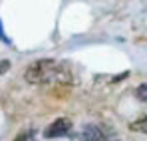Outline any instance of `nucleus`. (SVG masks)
I'll return each mask as SVG.
<instances>
[{
  "label": "nucleus",
  "instance_id": "f257e3e1",
  "mask_svg": "<svg viewBox=\"0 0 147 141\" xmlns=\"http://www.w3.org/2000/svg\"><path fill=\"white\" fill-rule=\"evenodd\" d=\"M28 84H50V82H62V84H70L72 76L68 70V64H60L56 60H38L34 64H30V68L24 74Z\"/></svg>",
  "mask_w": 147,
  "mask_h": 141
},
{
  "label": "nucleus",
  "instance_id": "f03ea898",
  "mask_svg": "<svg viewBox=\"0 0 147 141\" xmlns=\"http://www.w3.org/2000/svg\"><path fill=\"white\" fill-rule=\"evenodd\" d=\"M72 131V119L68 117H58L56 121H52L46 131H44V137L46 139H58V137H64Z\"/></svg>",
  "mask_w": 147,
  "mask_h": 141
},
{
  "label": "nucleus",
  "instance_id": "7ed1b4c3",
  "mask_svg": "<svg viewBox=\"0 0 147 141\" xmlns=\"http://www.w3.org/2000/svg\"><path fill=\"white\" fill-rule=\"evenodd\" d=\"M82 141H103V133L98 125H86L82 131Z\"/></svg>",
  "mask_w": 147,
  "mask_h": 141
},
{
  "label": "nucleus",
  "instance_id": "20e7f679",
  "mask_svg": "<svg viewBox=\"0 0 147 141\" xmlns=\"http://www.w3.org/2000/svg\"><path fill=\"white\" fill-rule=\"evenodd\" d=\"M129 129L147 135V117H139V119H135V121H131V123H129Z\"/></svg>",
  "mask_w": 147,
  "mask_h": 141
},
{
  "label": "nucleus",
  "instance_id": "39448f33",
  "mask_svg": "<svg viewBox=\"0 0 147 141\" xmlns=\"http://www.w3.org/2000/svg\"><path fill=\"white\" fill-rule=\"evenodd\" d=\"M135 97H137L139 101H147V82L141 84V86L135 90Z\"/></svg>",
  "mask_w": 147,
  "mask_h": 141
},
{
  "label": "nucleus",
  "instance_id": "423d86ee",
  "mask_svg": "<svg viewBox=\"0 0 147 141\" xmlns=\"http://www.w3.org/2000/svg\"><path fill=\"white\" fill-rule=\"evenodd\" d=\"M14 141H38L36 139V131L34 129H30V131H24L22 135H18Z\"/></svg>",
  "mask_w": 147,
  "mask_h": 141
},
{
  "label": "nucleus",
  "instance_id": "0eeeda50",
  "mask_svg": "<svg viewBox=\"0 0 147 141\" xmlns=\"http://www.w3.org/2000/svg\"><path fill=\"white\" fill-rule=\"evenodd\" d=\"M8 70H10V62H8V60H2V62H0V76H4Z\"/></svg>",
  "mask_w": 147,
  "mask_h": 141
}]
</instances>
